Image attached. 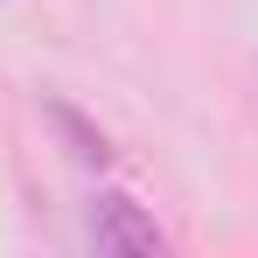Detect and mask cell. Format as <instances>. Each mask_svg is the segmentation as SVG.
<instances>
[{
    "label": "cell",
    "mask_w": 258,
    "mask_h": 258,
    "mask_svg": "<svg viewBox=\"0 0 258 258\" xmlns=\"http://www.w3.org/2000/svg\"><path fill=\"white\" fill-rule=\"evenodd\" d=\"M91 251L98 258H154L168 237H161V223L140 210L133 196H98V210H91Z\"/></svg>",
    "instance_id": "obj_1"
},
{
    "label": "cell",
    "mask_w": 258,
    "mask_h": 258,
    "mask_svg": "<svg viewBox=\"0 0 258 258\" xmlns=\"http://www.w3.org/2000/svg\"><path fill=\"white\" fill-rule=\"evenodd\" d=\"M49 126H56L63 140H70V161H84V168H105V161H112L105 133H98V126H84V119H77L70 105H49Z\"/></svg>",
    "instance_id": "obj_2"
}]
</instances>
